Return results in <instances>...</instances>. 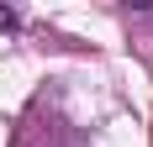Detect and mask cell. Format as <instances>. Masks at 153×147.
Returning <instances> with one entry per match:
<instances>
[{"label":"cell","instance_id":"obj_1","mask_svg":"<svg viewBox=\"0 0 153 147\" xmlns=\"http://www.w3.org/2000/svg\"><path fill=\"white\" fill-rule=\"evenodd\" d=\"M16 26V11H0V32H11Z\"/></svg>","mask_w":153,"mask_h":147}]
</instances>
